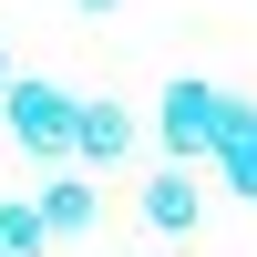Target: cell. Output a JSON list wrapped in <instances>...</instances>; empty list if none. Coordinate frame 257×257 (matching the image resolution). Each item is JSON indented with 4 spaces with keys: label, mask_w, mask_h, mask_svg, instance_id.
I'll return each mask as SVG.
<instances>
[{
    "label": "cell",
    "mask_w": 257,
    "mask_h": 257,
    "mask_svg": "<svg viewBox=\"0 0 257 257\" xmlns=\"http://www.w3.org/2000/svg\"><path fill=\"white\" fill-rule=\"evenodd\" d=\"M216 134H226V93H216V82H196V72H175V82H165V103H155L165 165H216Z\"/></svg>",
    "instance_id": "6da1fadb"
},
{
    "label": "cell",
    "mask_w": 257,
    "mask_h": 257,
    "mask_svg": "<svg viewBox=\"0 0 257 257\" xmlns=\"http://www.w3.org/2000/svg\"><path fill=\"white\" fill-rule=\"evenodd\" d=\"M0 113H11V144H21V155H52V165H72L82 103L62 93V82H11V93H0Z\"/></svg>",
    "instance_id": "7a4b0ae2"
},
{
    "label": "cell",
    "mask_w": 257,
    "mask_h": 257,
    "mask_svg": "<svg viewBox=\"0 0 257 257\" xmlns=\"http://www.w3.org/2000/svg\"><path fill=\"white\" fill-rule=\"evenodd\" d=\"M134 216L155 226V237H196V216H206V185H196V165H155V175L134 185Z\"/></svg>",
    "instance_id": "3957f363"
},
{
    "label": "cell",
    "mask_w": 257,
    "mask_h": 257,
    "mask_svg": "<svg viewBox=\"0 0 257 257\" xmlns=\"http://www.w3.org/2000/svg\"><path fill=\"white\" fill-rule=\"evenodd\" d=\"M134 144H144V123L123 113L113 93H93V103H82V134H72V165H82V175H103V165H123Z\"/></svg>",
    "instance_id": "277c9868"
},
{
    "label": "cell",
    "mask_w": 257,
    "mask_h": 257,
    "mask_svg": "<svg viewBox=\"0 0 257 257\" xmlns=\"http://www.w3.org/2000/svg\"><path fill=\"white\" fill-rule=\"evenodd\" d=\"M31 206H41V226H52V237H82V226H93V216H103V185H93V175H82V165H62V175H52V185H41V196H31Z\"/></svg>",
    "instance_id": "5b68a950"
},
{
    "label": "cell",
    "mask_w": 257,
    "mask_h": 257,
    "mask_svg": "<svg viewBox=\"0 0 257 257\" xmlns=\"http://www.w3.org/2000/svg\"><path fill=\"white\" fill-rule=\"evenodd\" d=\"M216 175H226V196H247L257 206V103L226 93V134H216Z\"/></svg>",
    "instance_id": "8992f818"
},
{
    "label": "cell",
    "mask_w": 257,
    "mask_h": 257,
    "mask_svg": "<svg viewBox=\"0 0 257 257\" xmlns=\"http://www.w3.org/2000/svg\"><path fill=\"white\" fill-rule=\"evenodd\" d=\"M41 247H52V226H41V206H0V257H41Z\"/></svg>",
    "instance_id": "52a82bcc"
},
{
    "label": "cell",
    "mask_w": 257,
    "mask_h": 257,
    "mask_svg": "<svg viewBox=\"0 0 257 257\" xmlns=\"http://www.w3.org/2000/svg\"><path fill=\"white\" fill-rule=\"evenodd\" d=\"M72 11H82V21H103V11H123V0H72Z\"/></svg>",
    "instance_id": "ba28073f"
},
{
    "label": "cell",
    "mask_w": 257,
    "mask_h": 257,
    "mask_svg": "<svg viewBox=\"0 0 257 257\" xmlns=\"http://www.w3.org/2000/svg\"><path fill=\"white\" fill-rule=\"evenodd\" d=\"M11 82H21V72H11V52H0V93H11Z\"/></svg>",
    "instance_id": "9c48e42d"
}]
</instances>
